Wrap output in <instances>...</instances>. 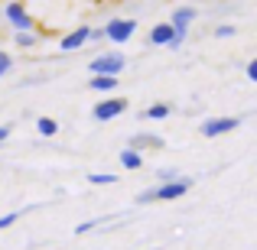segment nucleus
<instances>
[{
  "mask_svg": "<svg viewBox=\"0 0 257 250\" xmlns=\"http://www.w3.org/2000/svg\"><path fill=\"white\" fill-rule=\"evenodd\" d=\"M192 188V179H176V182H160L157 188H150V192H140L137 201L140 205H150V201H176L182 198V195Z\"/></svg>",
  "mask_w": 257,
  "mask_h": 250,
  "instance_id": "1",
  "label": "nucleus"
},
{
  "mask_svg": "<svg viewBox=\"0 0 257 250\" xmlns=\"http://www.w3.org/2000/svg\"><path fill=\"white\" fill-rule=\"evenodd\" d=\"M88 69H91V75H111V78H120V72L127 69V59L120 56V52H101V56H94L91 62H88Z\"/></svg>",
  "mask_w": 257,
  "mask_h": 250,
  "instance_id": "2",
  "label": "nucleus"
},
{
  "mask_svg": "<svg viewBox=\"0 0 257 250\" xmlns=\"http://www.w3.org/2000/svg\"><path fill=\"white\" fill-rule=\"evenodd\" d=\"M4 17L17 33H36V20H33V13L23 7V0H10V4L4 7Z\"/></svg>",
  "mask_w": 257,
  "mask_h": 250,
  "instance_id": "3",
  "label": "nucleus"
},
{
  "mask_svg": "<svg viewBox=\"0 0 257 250\" xmlns=\"http://www.w3.org/2000/svg\"><path fill=\"white\" fill-rule=\"evenodd\" d=\"M101 30H104V39H107V43H117V46H124L127 39H131L134 33H137V20L117 17V20H107V23L101 26Z\"/></svg>",
  "mask_w": 257,
  "mask_h": 250,
  "instance_id": "4",
  "label": "nucleus"
},
{
  "mask_svg": "<svg viewBox=\"0 0 257 250\" xmlns=\"http://www.w3.org/2000/svg\"><path fill=\"white\" fill-rule=\"evenodd\" d=\"M124 111H127V101H124V98H117V94H111V98L98 101V104L91 107V117L98 120V124H104V120H114V117H120Z\"/></svg>",
  "mask_w": 257,
  "mask_h": 250,
  "instance_id": "5",
  "label": "nucleus"
},
{
  "mask_svg": "<svg viewBox=\"0 0 257 250\" xmlns=\"http://www.w3.org/2000/svg\"><path fill=\"white\" fill-rule=\"evenodd\" d=\"M238 127H241V117H208L199 127V133L202 137H225V133L238 130Z\"/></svg>",
  "mask_w": 257,
  "mask_h": 250,
  "instance_id": "6",
  "label": "nucleus"
},
{
  "mask_svg": "<svg viewBox=\"0 0 257 250\" xmlns=\"http://www.w3.org/2000/svg\"><path fill=\"white\" fill-rule=\"evenodd\" d=\"M192 20H195V10H192V7H179V10L173 13L170 23L176 26V43L170 46V49H179V46L186 43V33H189V26H192Z\"/></svg>",
  "mask_w": 257,
  "mask_h": 250,
  "instance_id": "7",
  "label": "nucleus"
},
{
  "mask_svg": "<svg viewBox=\"0 0 257 250\" xmlns=\"http://www.w3.org/2000/svg\"><path fill=\"white\" fill-rule=\"evenodd\" d=\"M91 39H94V30H91V26H78V30L65 33V36L59 39V49H62V52H75V49H82V46H88Z\"/></svg>",
  "mask_w": 257,
  "mask_h": 250,
  "instance_id": "8",
  "label": "nucleus"
},
{
  "mask_svg": "<svg viewBox=\"0 0 257 250\" xmlns=\"http://www.w3.org/2000/svg\"><path fill=\"white\" fill-rule=\"evenodd\" d=\"M176 43V26L173 23H157L150 30V46H163V49H170Z\"/></svg>",
  "mask_w": 257,
  "mask_h": 250,
  "instance_id": "9",
  "label": "nucleus"
},
{
  "mask_svg": "<svg viewBox=\"0 0 257 250\" xmlns=\"http://www.w3.org/2000/svg\"><path fill=\"white\" fill-rule=\"evenodd\" d=\"M127 146H131V150H137V153H147V150H163V137H157V133H134Z\"/></svg>",
  "mask_w": 257,
  "mask_h": 250,
  "instance_id": "10",
  "label": "nucleus"
},
{
  "mask_svg": "<svg viewBox=\"0 0 257 250\" xmlns=\"http://www.w3.org/2000/svg\"><path fill=\"white\" fill-rule=\"evenodd\" d=\"M117 78H111V75H91V85H88V88H91V91H98V94H107V98H111V94L114 91H117Z\"/></svg>",
  "mask_w": 257,
  "mask_h": 250,
  "instance_id": "11",
  "label": "nucleus"
},
{
  "mask_svg": "<svg viewBox=\"0 0 257 250\" xmlns=\"http://www.w3.org/2000/svg\"><path fill=\"white\" fill-rule=\"evenodd\" d=\"M120 166H124L127 172H137V169L144 166V153H137V150H131V146H127V150L120 153Z\"/></svg>",
  "mask_w": 257,
  "mask_h": 250,
  "instance_id": "12",
  "label": "nucleus"
},
{
  "mask_svg": "<svg viewBox=\"0 0 257 250\" xmlns=\"http://www.w3.org/2000/svg\"><path fill=\"white\" fill-rule=\"evenodd\" d=\"M170 114H173V107L160 101V104H150V107H147V111H144V117H147V120H166Z\"/></svg>",
  "mask_w": 257,
  "mask_h": 250,
  "instance_id": "13",
  "label": "nucleus"
},
{
  "mask_svg": "<svg viewBox=\"0 0 257 250\" xmlns=\"http://www.w3.org/2000/svg\"><path fill=\"white\" fill-rule=\"evenodd\" d=\"M36 130H39V137H56V133H59V124L52 117H39L36 120Z\"/></svg>",
  "mask_w": 257,
  "mask_h": 250,
  "instance_id": "14",
  "label": "nucleus"
},
{
  "mask_svg": "<svg viewBox=\"0 0 257 250\" xmlns=\"http://www.w3.org/2000/svg\"><path fill=\"white\" fill-rule=\"evenodd\" d=\"M13 43H17L20 49H33V46L39 43V33H13Z\"/></svg>",
  "mask_w": 257,
  "mask_h": 250,
  "instance_id": "15",
  "label": "nucleus"
},
{
  "mask_svg": "<svg viewBox=\"0 0 257 250\" xmlns=\"http://www.w3.org/2000/svg\"><path fill=\"white\" fill-rule=\"evenodd\" d=\"M88 182H91V185H114L117 175H114V172H91V175H88Z\"/></svg>",
  "mask_w": 257,
  "mask_h": 250,
  "instance_id": "16",
  "label": "nucleus"
},
{
  "mask_svg": "<svg viewBox=\"0 0 257 250\" xmlns=\"http://www.w3.org/2000/svg\"><path fill=\"white\" fill-rule=\"evenodd\" d=\"M20 214L23 211H10V214H0V231H7V227H13L20 221Z\"/></svg>",
  "mask_w": 257,
  "mask_h": 250,
  "instance_id": "17",
  "label": "nucleus"
},
{
  "mask_svg": "<svg viewBox=\"0 0 257 250\" xmlns=\"http://www.w3.org/2000/svg\"><path fill=\"white\" fill-rule=\"evenodd\" d=\"M234 33H238V30H234L231 23H221V26H215V36H218V39H231Z\"/></svg>",
  "mask_w": 257,
  "mask_h": 250,
  "instance_id": "18",
  "label": "nucleus"
},
{
  "mask_svg": "<svg viewBox=\"0 0 257 250\" xmlns=\"http://www.w3.org/2000/svg\"><path fill=\"white\" fill-rule=\"evenodd\" d=\"M10 69H13V59L7 56L4 49H0V78H4V75H7V72H10Z\"/></svg>",
  "mask_w": 257,
  "mask_h": 250,
  "instance_id": "19",
  "label": "nucleus"
},
{
  "mask_svg": "<svg viewBox=\"0 0 257 250\" xmlns=\"http://www.w3.org/2000/svg\"><path fill=\"white\" fill-rule=\"evenodd\" d=\"M101 221H82V224H75V234L78 237H82V234H88V231H94V227H98Z\"/></svg>",
  "mask_w": 257,
  "mask_h": 250,
  "instance_id": "20",
  "label": "nucleus"
},
{
  "mask_svg": "<svg viewBox=\"0 0 257 250\" xmlns=\"http://www.w3.org/2000/svg\"><path fill=\"white\" fill-rule=\"evenodd\" d=\"M176 179H182V175H176L173 169H160L157 172V182H176Z\"/></svg>",
  "mask_w": 257,
  "mask_h": 250,
  "instance_id": "21",
  "label": "nucleus"
},
{
  "mask_svg": "<svg viewBox=\"0 0 257 250\" xmlns=\"http://www.w3.org/2000/svg\"><path fill=\"white\" fill-rule=\"evenodd\" d=\"M244 75H247V82H254V85H257V59H251V62H247Z\"/></svg>",
  "mask_w": 257,
  "mask_h": 250,
  "instance_id": "22",
  "label": "nucleus"
},
{
  "mask_svg": "<svg viewBox=\"0 0 257 250\" xmlns=\"http://www.w3.org/2000/svg\"><path fill=\"white\" fill-rule=\"evenodd\" d=\"M10 133H13V127H10V124H0V146L10 140Z\"/></svg>",
  "mask_w": 257,
  "mask_h": 250,
  "instance_id": "23",
  "label": "nucleus"
}]
</instances>
